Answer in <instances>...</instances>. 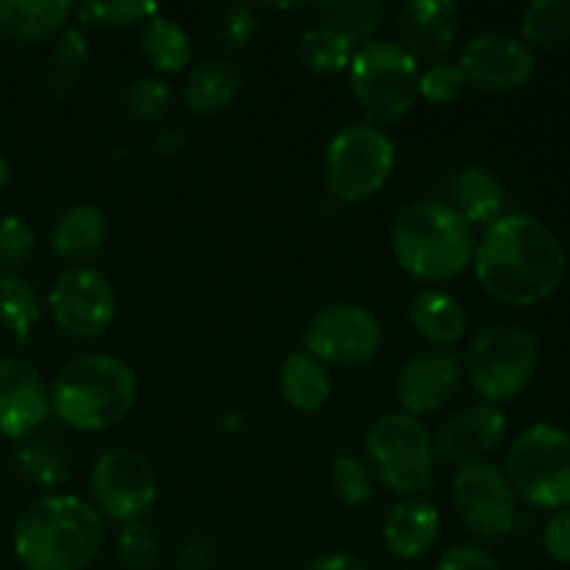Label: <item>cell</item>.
Wrapping results in <instances>:
<instances>
[{"mask_svg":"<svg viewBox=\"0 0 570 570\" xmlns=\"http://www.w3.org/2000/svg\"><path fill=\"white\" fill-rule=\"evenodd\" d=\"M560 237L538 217L512 212L490 223L473 248V271L490 298L507 306H534L551 298L566 278Z\"/></svg>","mask_w":570,"mask_h":570,"instance_id":"obj_1","label":"cell"},{"mask_svg":"<svg viewBox=\"0 0 570 570\" xmlns=\"http://www.w3.org/2000/svg\"><path fill=\"white\" fill-rule=\"evenodd\" d=\"M104 543V518L78 495H45L14 523V554L26 570H87Z\"/></svg>","mask_w":570,"mask_h":570,"instance_id":"obj_2","label":"cell"},{"mask_svg":"<svg viewBox=\"0 0 570 570\" xmlns=\"http://www.w3.org/2000/svg\"><path fill=\"white\" fill-rule=\"evenodd\" d=\"M393 256L404 273L426 284L451 282L473 259V226L443 200H412L393 217Z\"/></svg>","mask_w":570,"mask_h":570,"instance_id":"obj_3","label":"cell"},{"mask_svg":"<svg viewBox=\"0 0 570 570\" xmlns=\"http://www.w3.org/2000/svg\"><path fill=\"white\" fill-rule=\"evenodd\" d=\"M137 401V373L111 354H83L67 362L50 384V410L76 432L117 426Z\"/></svg>","mask_w":570,"mask_h":570,"instance_id":"obj_4","label":"cell"},{"mask_svg":"<svg viewBox=\"0 0 570 570\" xmlns=\"http://www.w3.org/2000/svg\"><path fill=\"white\" fill-rule=\"evenodd\" d=\"M348 83L367 126H395L415 106L421 70L417 59H412L401 45L390 39H373L354 50Z\"/></svg>","mask_w":570,"mask_h":570,"instance_id":"obj_5","label":"cell"},{"mask_svg":"<svg viewBox=\"0 0 570 570\" xmlns=\"http://www.w3.org/2000/svg\"><path fill=\"white\" fill-rule=\"evenodd\" d=\"M504 476L515 499L538 510H570V434L551 423L518 432L507 449Z\"/></svg>","mask_w":570,"mask_h":570,"instance_id":"obj_6","label":"cell"},{"mask_svg":"<svg viewBox=\"0 0 570 570\" xmlns=\"http://www.w3.org/2000/svg\"><path fill=\"white\" fill-rule=\"evenodd\" d=\"M538 337L518 323H495L476 334L465 354V371L471 387L488 404H504L518 399L538 371Z\"/></svg>","mask_w":570,"mask_h":570,"instance_id":"obj_7","label":"cell"},{"mask_svg":"<svg viewBox=\"0 0 570 570\" xmlns=\"http://www.w3.org/2000/svg\"><path fill=\"white\" fill-rule=\"evenodd\" d=\"M367 471L395 495H417L434 473V445L421 417L387 412L365 434Z\"/></svg>","mask_w":570,"mask_h":570,"instance_id":"obj_8","label":"cell"},{"mask_svg":"<svg viewBox=\"0 0 570 570\" xmlns=\"http://www.w3.org/2000/svg\"><path fill=\"white\" fill-rule=\"evenodd\" d=\"M395 167V145L382 128L351 122L340 128L326 148L323 178L328 193L343 204H365L387 184Z\"/></svg>","mask_w":570,"mask_h":570,"instance_id":"obj_9","label":"cell"},{"mask_svg":"<svg viewBox=\"0 0 570 570\" xmlns=\"http://www.w3.org/2000/svg\"><path fill=\"white\" fill-rule=\"evenodd\" d=\"M451 501L468 532L482 540H499L515 529L518 504L504 471L493 462L456 468L451 479Z\"/></svg>","mask_w":570,"mask_h":570,"instance_id":"obj_10","label":"cell"},{"mask_svg":"<svg viewBox=\"0 0 570 570\" xmlns=\"http://www.w3.org/2000/svg\"><path fill=\"white\" fill-rule=\"evenodd\" d=\"M306 354L323 365L356 367L371 362L382 348V326L360 304H328L315 312L304 334Z\"/></svg>","mask_w":570,"mask_h":570,"instance_id":"obj_11","label":"cell"},{"mask_svg":"<svg viewBox=\"0 0 570 570\" xmlns=\"http://www.w3.org/2000/svg\"><path fill=\"white\" fill-rule=\"evenodd\" d=\"M89 490L98 515L120 523L142 521L156 501V473L137 451L115 449L95 460Z\"/></svg>","mask_w":570,"mask_h":570,"instance_id":"obj_12","label":"cell"},{"mask_svg":"<svg viewBox=\"0 0 570 570\" xmlns=\"http://www.w3.org/2000/svg\"><path fill=\"white\" fill-rule=\"evenodd\" d=\"M56 326L76 340H92L111 326L117 312L109 278L92 267H70L53 282L48 293Z\"/></svg>","mask_w":570,"mask_h":570,"instance_id":"obj_13","label":"cell"},{"mask_svg":"<svg viewBox=\"0 0 570 570\" xmlns=\"http://www.w3.org/2000/svg\"><path fill=\"white\" fill-rule=\"evenodd\" d=\"M465 83L482 92H512L534 72V50L512 33H479L460 56Z\"/></svg>","mask_w":570,"mask_h":570,"instance_id":"obj_14","label":"cell"},{"mask_svg":"<svg viewBox=\"0 0 570 570\" xmlns=\"http://www.w3.org/2000/svg\"><path fill=\"white\" fill-rule=\"evenodd\" d=\"M462 360L449 348H432L406 360L395 379L401 412L412 417L434 415L454 401L462 387Z\"/></svg>","mask_w":570,"mask_h":570,"instance_id":"obj_15","label":"cell"},{"mask_svg":"<svg viewBox=\"0 0 570 570\" xmlns=\"http://www.w3.org/2000/svg\"><path fill=\"white\" fill-rule=\"evenodd\" d=\"M50 415V387L26 360L0 356V434L26 440Z\"/></svg>","mask_w":570,"mask_h":570,"instance_id":"obj_16","label":"cell"},{"mask_svg":"<svg viewBox=\"0 0 570 570\" xmlns=\"http://www.w3.org/2000/svg\"><path fill=\"white\" fill-rule=\"evenodd\" d=\"M507 438V417L499 406L476 404L456 412L454 417L440 426L434 438V451H440L445 462L456 468L484 462Z\"/></svg>","mask_w":570,"mask_h":570,"instance_id":"obj_17","label":"cell"},{"mask_svg":"<svg viewBox=\"0 0 570 570\" xmlns=\"http://www.w3.org/2000/svg\"><path fill=\"white\" fill-rule=\"evenodd\" d=\"M460 20L454 0H410L399 11V45L412 59H440L454 45Z\"/></svg>","mask_w":570,"mask_h":570,"instance_id":"obj_18","label":"cell"},{"mask_svg":"<svg viewBox=\"0 0 570 570\" xmlns=\"http://www.w3.org/2000/svg\"><path fill=\"white\" fill-rule=\"evenodd\" d=\"M384 549L395 560H421L440 538V512L426 499H404L384 518Z\"/></svg>","mask_w":570,"mask_h":570,"instance_id":"obj_19","label":"cell"},{"mask_svg":"<svg viewBox=\"0 0 570 570\" xmlns=\"http://www.w3.org/2000/svg\"><path fill=\"white\" fill-rule=\"evenodd\" d=\"M72 9L70 0H0V37L42 42L65 31Z\"/></svg>","mask_w":570,"mask_h":570,"instance_id":"obj_20","label":"cell"},{"mask_svg":"<svg viewBox=\"0 0 570 570\" xmlns=\"http://www.w3.org/2000/svg\"><path fill=\"white\" fill-rule=\"evenodd\" d=\"M243 87V76L228 59H206L187 76L181 87V98L195 115H217L228 109Z\"/></svg>","mask_w":570,"mask_h":570,"instance_id":"obj_21","label":"cell"},{"mask_svg":"<svg viewBox=\"0 0 570 570\" xmlns=\"http://www.w3.org/2000/svg\"><path fill=\"white\" fill-rule=\"evenodd\" d=\"M410 321L415 332L434 348H451L460 343L468 328L465 306L443 289H423L421 295H415L410 306Z\"/></svg>","mask_w":570,"mask_h":570,"instance_id":"obj_22","label":"cell"},{"mask_svg":"<svg viewBox=\"0 0 570 570\" xmlns=\"http://www.w3.org/2000/svg\"><path fill=\"white\" fill-rule=\"evenodd\" d=\"M449 195L454 200V209L468 223H482L484 228L504 215V187L488 167H462L454 173L449 184Z\"/></svg>","mask_w":570,"mask_h":570,"instance_id":"obj_23","label":"cell"},{"mask_svg":"<svg viewBox=\"0 0 570 570\" xmlns=\"http://www.w3.org/2000/svg\"><path fill=\"white\" fill-rule=\"evenodd\" d=\"M109 237V220L92 204H76L56 220L50 245L65 259H87L98 254Z\"/></svg>","mask_w":570,"mask_h":570,"instance_id":"obj_24","label":"cell"},{"mask_svg":"<svg viewBox=\"0 0 570 570\" xmlns=\"http://www.w3.org/2000/svg\"><path fill=\"white\" fill-rule=\"evenodd\" d=\"M278 382H282L284 401L298 412H317L332 399V382H328L326 367L306 351H295L287 356Z\"/></svg>","mask_w":570,"mask_h":570,"instance_id":"obj_25","label":"cell"},{"mask_svg":"<svg viewBox=\"0 0 570 570\" xmlns=\"http://www.w3.org/2000/svg\"><path fill=\"white\" fill-rule=\"evenodd\" d=\"M142 56L159 72H181L193 61V42L178 22L167 17H150L142 26Z\"/></svg>","mask_w":570,"mask_h":570,"instance_id":"obj_26","label":"cell"},{"mask_svg":"<svg viewBox=\"0 0 570 570\" xmlns=\"http://www.w3.org/2000/svg\"><path fill=\"white\" fill-rule=\"evenodd\" d=\"M39 317L42 304L33 284L20 273H0V326L14 334L17 343H28Z\"/></svg>","mask_w":570,"mask_h":570,"instance_id":"obj_27","label":"cell"},{"mask_svg":"<svg viewBox=\"0 0 570 570\" xmlns=\"http://www.w3.org/2000/svg\"><path fill=\"white\" fill-rule=\"evenodd\" d=\"M317 14L323 26L337 31L351 45H367L382 28L384 6L379 0H328L317 6Z\"/></svg>","mask_w":570,"mask_h":570,"instance_id":"obj_28","label":"cell"},{"mask_svg":"<svg viewBox=\"0 0 570 570\" xmlns=\"http://www.w3.org/2000/svg\"><path fill=\"white\" fill-rule=\"evenodd\" d=\"M521 39L529 48L554 50L570 39V0H538L523 9Z\"/></svg>","mask_w":570,"mask_h":570,"instance_id":"obj_29","label":"cell"},{"mask_svg":"<svg viewBox=\"0 0 570 570\" xmlns=\"http://www.w3.org/2000/svg\"><path fill=\"white\" fill-rule=\"evenodd\" d=\"M298 56L309 72H317V76H337V72L351 67L354 45L345 37H340L337 31H332V28L315 26L301 33Z\"/></svg>","mask_w":570,"mask_h":570,"instance_id":"obj_30","label":"cell"},{"mask_svg":"<svg viewBox=\"0 0 570 570\" xmlns=\"http://www.w3.org/2000/svg\"><path fill=\"white\" fill-rule=\"evenodd\" d=\"M89 65V45L78 28H65V31L56 37L53 50H50L48 59V87L56 95H67L70 89H76V83L81 81L83 70Z\"/></svg>","mask_w":570,"mask_h":570,"instance_id":"obj_31","label":"cell"},{"mask_svg":"<svg viewBox=\"0 0 570 570\" xmlns=\"http://www.w3.org/2000/svg\"><path fill=\"white\" fill-rule=\"evenodd\" d=\"M17 471L28 479L31 484L45 490H53L67 484L70 479V465L67 456L61 454L56 445L45 443V440H22L14 451Z\"/></svg>","mask_w":570,"mask_h":570,"instance_id":"obj_32","label":"cell"},{"mask_svg":"<svg viewBox=\"0 0 570 570\" xmlns=\"http://www.w3.org/2000/svg\"><path fill=\"white\" fill-rule=\"evenodd\" d=\"M78 22L83 28H131L137 22H148L156 14V6L148 0H87L76 9Z\"/></svg>","mask_w":570,"mask_h":570,"instance_id":"obj_33","label":"cell"},{"mask_svg":"<svg viewBox=\"0 0 570 570\" xmlns=\"http://www.w3.org/2000/svg\"><path fill=\"white\" fill-rule=\"evenodd\" d=\"M126 111L139 122H156L170 111L173 87L161 78H139L126 89Z\"/></svg>","mask_w":570,"mask_h":570,"instance_id":"obj_34","label":"cell"},{"mask_svg":"<svg viewBox=\"0 0 570 570\" xmlns=\"http://www.w3.org/2000/svg\"><path fill=\"white\" fill-rule=\"evenodd\" d=\"M117 557L128 570H148L159 562L161 543L148 523H122L120 538H117Z\"/></svg>","mask_w":570,"mask_h":570,"instance_id":"obj_35","label":"cell"},{"mask_svg":"<svg viewBox=\"0 0 570 570\" xmlns=\"http://www.w3.org/2000/svg\"><path fill=\"white\" fill-rule=\"evenodd\" d=\"M332 488L345 507H362L373 495V473L356 456H337L332 465Z\"/></svg>","mask_w":570,"mask_h":570,"instance_id":"obj_36","label":"cell"},{"mask_svg":"<svg viewBox=\"0 0 570 570\" xmlns=\"http://www.w3.org/2000/svg\"><path fill=\"white\" fill-rule=\"evenodd\" d=\"M465 76H462L460 65H451V61H438L429 70L421 72V83H417V95L423 100L434 106L454 104L465 92Z\"/></svg>","mask_w":570,"mask_h":570,"instance_id":"obj_37","label":"cell"},{"mask_svg":"<svg viewBox=\"0 0 570 570\" xmlns=\"http://www.w3.org/2000/svg\"><path fill=\"white\" fill-rule=\"evenodd\" d=\"M37 248V234L22 217H0V267H17L31 259Z\"/></svg>","mask_w":570,"mask_h":570,"instance_id":"obj_38","label":"cell"},{"mask_svg":"<svg viewBox=\"0 0 570 570\" xmlns=\"http://www.w3.org/2000/svg\"><path fill=\"white\" fill-rule=\"evenodd\" d=\"M256 31H259V20H256L254 9L248 3H232L223 9L220 20V37L228 50H245L254 42Z\"/></svg>","mask_w":570,"mask_h":570,"instance_id":"obj_39","label":"cell"},{"mask_svg":"<svg viewBox=\"0 0 570 570\" xmlns=\"http://www.w3.org/2000/svg\"><path fill=\"white\" fill-rule=\"evenodd\" d=\"M434 570H499V562L482 546H454L438 560Z\"/></svg>","mask_w":570,"mask_h":570,"instance_id":"obj_40","label":"cell"},{"mask_svg":"<svg viewBox=\"0 0 570 570\" xmlns=\"http://www.w3.org/2000/svg\"><path fill=\"white\" fill-rule=\"evenodd\" d=\"M543 549L551 560L570 566V510H560L546 521Z\"/></svg>","mask_w":570,"mask_h":570,"instance_id":"obj_41","label":"cell"},{"mask_svg":"<svg viewBox=\"0 0 570 570\" xmlns=\"http://www.w3.org/2000/svg\"><path fill=\"white\" fill-rule=\"evenodd\" d=\"M212 557H215V551H212L209 540L195 538L184 546L178 562H181V570H206L212 566Z\"/></svg>","mask_w":570,"mask_h":570,"instance_id":"obj_42","label":"cell"},{"mask_svg":"<svg viewBox=\"0 0 570 570\" xmlns=\"http://www.w3.org/2000/svg\"><path fill=\"white\" fill-rule=\"evenodd\" d=\"M154 148L159 150L161 156L181 154V150L187 148V131H184V128H167V131H161L159 137H156Z\"/></svg>","mask_w":570,"mask_h":570,"instance_id":"obj_43","label":"cell"},{"mask_svg":"<svg viewBox=\"0 0 570 570\" xmlns=\"http://www.w3.org/2000/svg\"><path fill=\"white\" fill-rule=\"evenodd\" d=\"M309 570H367V566L351 554H326L312 562Z\"/></svg>","mask_w":570,"mask_h":570,"instance_id":"obj_44","label":"cell"},{"mask_svg":"<svg viewBox=\"0 0 570 570\" xmlns=\"http://www.w3.org/2000/svg\"><path fill=\"white\" fill-rule=\"evenodd\" d=\"M9 181H11V167H9V161H6V156L0 154V193L9 187Z\"/></svg>","mask_w":570,"mask_h":570,"instance_id":"obj_45","label":"cell"}]
</instances>
